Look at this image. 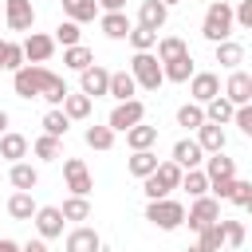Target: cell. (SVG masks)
I'll return each mask as SVG.
<instances>
[{
    "label": "cell",
    "instance_id": "cell-1",
    "mask_svg": "<svg viewBox=\"0 0 252 252\" xmlns=\"http://www.w3.org/2000/svg\"><path fill=\"white\" fill-rule=\"evenodd\" d=\"M232 28H236V20H232V4L228 0H213L209 8H205V20H201V35L217 47V43H224V39H232Z\"/></svg>",
    "mask_w": 252,
    "mask_h": 252
},
{
    "label": "cell",
    "instance_id": "cell-2",
    "mask_svg": "<svg viewBox=\"0 0 252 252\" xmlns=\"http://www.w3.org/2000/svg\"><path fill=\"white\" fill-rule=\"evenodd\" d=\"M51 75H55V71H47L43 63H24V67L12 75V91H16L20 98H28V102H32V98H39V94H43V87L51 83Z\"/></svg>",
    "mask_w": 252,
    "mask_h": 252
},
{
    "label": "cell",
    "instance_id": "cell-3",
    "mask_svg": "<svg viewBox=\"0 0 252 252\" xmlns=\"http://www.w3.org/2000/svg\"><path fill=\"white\" fill-rule=\"evenodd\" d=\"M130 75H134V83H138L142 91H158V87L165 83L161 59H158L154 51H134V59H130Z\"/></svg>",
    "mask_w": 252,
    "mask_h": 252
},
{
    "label": "cell",
    "instance_id": "cell-4",
    "mask_svg": "<svg viewBox=\"0 0 252 252\" xmlns=\"http://www.w3.org/2000/svg\"><path fill=\"white\" fill-rule=\"evenodd\" d=\"M146 220H150L154 228H161V232H173V228H181V224H185V205H181V201H173V197L150 201V205H146Z\"/></svg>",
    "mask_w": 252,
    "mask_h": 252
},
{
    "label": "cell",
    "instance_id": "cell-5",
    "mask_svg": "<svg viewBox=\"0 0 252 252\" xmlns=\"http://www.w3.org/2000/svg\"><path fill=\"white\" fill-rule=\"evenodd\" d=\"M138 122H146V102H142V98L118 102V106L110 110V118H106V126H110L114 134H126V130H130V126H138Z\"/></svg>",
    "mask_w": 252,
    "mask_h": 252
},
{
    "label": "cell",
    "instance_id": "cell-6",
    "mask_svg": "<svg viewBox=\"0 0 252 252\" xmlns=\"http://www.w3.org/2000/svg\"><path fill=\"white\" fill-rule=\"evenodd\" d=\"M220 220V201L217 197H197L193 205H189V213H185V224L193 228V232H205L209 224H217Z\"/></svg>",
    "mask_w": 252,
    "mask_h": 252
},
{
    "label": "cell",
    "instance_id": "cell-7",
    "mask_svg": "<svg viewBox=\"0 0 252 252\" xmlns=\"http://www.w3.org/2000/svg\"><path fill=\"white\" fill-rule=\"evenodd\" d=\"M35 232H39V240H55V236H63V213H59V205H39L35 209Z\"/></svg>",
    "mask_w": 252,
    "mask_h": 252
},
{
    "label": "cell",
    "instance_id": "cell-8",
    "mask_svg": "<svg viewBox=\"0 0 252 252\" xmlns=\"http://www.w3.org/2000/svg\"><path fill=\"white\" fill-rule=\"evenodd\" d=\"M4 20H8L12 32H28V35H32V28H35V8H32V0H4Z\"/></svg>",
    "mask_w": 252,
    "mask_h": 252
},
{
    "label": "cell",
    "instance_id": "cell-9",
    "mask_svg": "<svg viewBox=\"0 0 252 252\" xmlns=\"http://www.w3.org/2000/svg\"><path fill=\"white\" fill-rule=\"evenodd\" d=\"M79 91H83L87 98L106 94V91H110V71H106L102 63H91L87 71H79Z\"/></svg>",
    "mask_w": 252,
    "mask_h": 252
},
{
    "label": "cell",
    "instance_id": "cell-10",
    "mask_svg": "<svg viewBox=\"0 0 252 252\" xmlns=\"http://www.w3.org/2000/svg\"><path fill=\"white\" fill-rule=\"evenodd\" d=\"M63 177H67L71 197H87V193L94 189V181H91V173H87L83 158H67V161H63Z\"/></svg>",
    "mask_w": 252,
    "mask_h": 252
},
{
    "label": "cell",
    "instance_id": "cell-11",
    "mask_svg": "<svg viewBox=\"0 0 252 252\" xmlns=\"http://www.w3.org/2000/svg\"><path fill=\"white\" fill-rule=\"evenodd\" d=\"M189 94H193L197 106H205V102H213V98L220 94V79H217L213 71H197V75L189 79Z\"/></svg>",
    "mask_w": 252,
    "mask_h": 252
},
{
    "label": "cell",
    "instance_id": "cell-12",
    "mask_svg": "<svg viewBox=\"0 0 252 252\" xmlns=\"http://www.w3.org/2000/svg\"><path fill=\"white\" fill-rule=\"evenodd\" d=\"M169 161H177L181 169H201L205 165V150L197 146V138H181V142H173V158Z\"/></svg>",
    "mask_w": 252,
    "mask_h": 252
},
{
    "label": "cell",
    "instance_id": "cell-13",
    "mask_svg": "<svg viewBox=\"0 0 252 252\" xmlns=\"http://www.w3.org/2000/svg\"><path fill=\"white\" fill-rule=\"evenodd\" d=\"M51 55H55V39H51V35L32 32V35L24 39V59H28V63H47Z\"/></svg>",
    "mask_w": 252,
    "mask_h": 252
},
{
    "label": "cell",
    "instance_id": "cell-14",
    "mask_svg": "<svg viewBox=\"0 0 252 252\" xmlns=\"http://www.w3.org/2000/svg\"><path fill=\"white\" fill-rule=\"evenodd\" d=\"M224 98H228L232 106L252 102V75H248V71H232L228 83H224Z\"/></svg>",
    "mask_w": 252,
    "mask_h": 252
},
{
    "label": "cell",
    "instance_id": "cell-15",
    "mask_svg": "<svg viewBox=\"0 0 252 252\" xmlns=\"http://www.w3.org/2000/svg\"><path fill=\"white\" fill-rule=\"evenodd\" d=\"M98 248H102V236H98L94 228L79 224V228L67 232V252H98Z\"/></svg>",
    "mask_w": 252,
    "mask_h": 252
},
{
    "label": "cell",
    "instance_id": "cell-16",
    "mask_svg": "<svg viewBox=\"0 0 252 252\" xmlns=\"http://www.w3.org/2000/svg\"><path fill=\"white\" fill-rule=\"evenodd\" d=\"M169 20V8L161 4V0H142V8H138V24L142 28H150V32H161V24Z\"/></svg>",
    "mask_w": 252,
    "mask_h": 252
},
{
    "label": "cell",
    "instance_id": "cell-17",
    "mask_svg": "<svg viewBox=\"0 0 252 252\" xmlns=\"http://www.w3.org/2000/svg\"><path fill=\"white\" fill-rule=\"evenodd\" d=\"M98 28H102L106 39H126L134 24L126 20V12H102V16H98Z\"/></svg>",
    "mask_w": 252,
    "mask_h": 252
},
{
    "label": "cell",
    "instance_id": "cell-18",
    "mask_svg": "<svg viewBox=\"0 0 252 252\" xmlns=\"http://www.w3.org/2000/svg\"><path fill=\"white\" fill-rule=\"evenodd\" d=\"M201 169H205V177H209V181H224V177H236V161H232V158H224V150H220V154H209Z\"/></svg>",
    "mask_w": 252,
    "mask_h": 252
},
{
    "label": "cell",
    "instance_id": "cell-19",
    "mask_svg": "<svg viewBox=\"0 0 252 252\" xmlns=\"http://www.w3.org/2000/svg\"><path fill=\"white\" fill-rule=\"evenodd\" d=\"M8 181H12L20 193H32V189L39 185V169H35L32 161H16V165L8 169Z\"/></svg>",
    "mask_w": 252,
    "mask_h": 252
},
{
    "label": "cell",
    "instance_id": "cell-20",
    "mask_svg": "<svg viewBox=\"0 0 252 252\" xmlns=\"http://www.w3.org/2000/svg\"><path fill=\"white\" fill-rule=\"evenodd\" d=\"M161 71H165V83H189L197 71H193V55L185 51V55H177V59H169V63H161Z\"/></svg>",
    "mask_w": 252,
    "mask_h": 252
},
{
    "label": "cell",
    "instance_id": "cell-21",
    "mask_svg": "<svg viewBox=\"0 0 252 252\" xmlns=\"http://www.w3.org/2000/svg\"><path fill=\"white\" fill-rule=\"evenodd\" d=\"M110 98H118V102H130L134 94H138V83H134V75L130 71H110V91H106Z\"/></svg>",
    "mask_w": 252,
    "mask_h": 252
},
{
    "label": "cell",
    "instance_id": "cell-22",
    "mask_svg": "<svg viewBox=\"0 0 252 252\" xmlns=\"http://www.w3.org/2000/svg\"><path fill=\"white\" fill-rule=\"evenodd\" d=\"M154 142H158V126L138 122V126L126 130V146H130V154H138V150H154Z\"/></svg>",
    "mask_w": 252,
    "mask_h": 252
},
{
    "label": "cell",
    "instance_id": "cell-23",
    "mask_svg": "<svg viewBox=\"0 0 252 252\" xmlns=\"http://www.w3.org/2000/svg\"><path fill=\"white\" fill-rule=\"evenodd\" d=\"M197 146H201L205 154H220V150H224V126L205 122V126L197 130Z\"/></svg>",
    "mask_w": 252,
    "mask_h": 252
},
{
    "label": "cell",
    "instance_id": "cell-24",
    "mask_svg": "<svg viewBox=\"0 0 252 252\" xmlns=\"http://www.w3.org/2000/svg\"><path fill=\"white\" fill-rule=\"evenodd\" d=\"M24 154H28V138H24V134H12V130L0 134V158H4V161L16 165V161H24Z\"/></svg>",
    "mask_w": 252,
    "mask_h": 252
},
{
    "label": "cell",
    "instance_id": "cell-25",
    "mask_svg": "<svg viewBox=\"0 0 252 252\" xmlns=\"http://www.w3.org/2000/svg\"><path fill=\"white\" fill-rule=\"evenodd\" d=\"M35 209H39V205H35L32 193H20V189H16V193L8 197V217H12V220H32Z\"/></svg>",
    "mask_w": 252,
    "mask_h": 252
},
{
    "label": "cell",
    "instance_id": "cell-26",
    "mask_svg": "<svg viewBox=\"0 0 252 252\" xmlns=\"http://www.w3.org/2000/svg\"><path fill=\"white\" fill-rule=\"evenodd\" d=\"M63 16L75 24H91L98 16V0H63Z\"/></svg>",
    "mask_w": 252,
    "mask_h": 252
},
{
    "label": "cell",
    "instance_id": "cell-27",
    "mask_svg": "<svg viewBox=\"0 0 252 252\" xmlns=\"http://www.w3.org/2000/svg\"><path fill=\"white\" fill-rule=\"evenodd\" d=\"M217 63H220V67H228V71H240V63H244V47H240L236 39L217 43Z\"/></svg>",
    "mask_w": 252,
    "mask_h": 252
},
{
    "label": "cell",
    "instance_id": "cell-28",
    "mask_svg": "<svg viewBox=\"0 0 252 252\" xmlns=\"http://www.w3.org/2000/svg\"><path fill=\"white\" fill-rule=\"evenodd\" d=\"M232 114H236V106H232L224 94H217L213 102H205V122H217V126H224V122H232Z\"/></svg>",
    "mask_w": 252,
    "mask_h": 252
},
{
    "label": "cell",
    "instance_id": "cell-29",
    "mask_svg": "<svg viewBox=\"0 0 252 252\" xmlns=\"http://www.w3.org/2000/svg\"><path fill=\"white\" fill-rule=\"evenodd\" d=\"M67 130H71V118L63 114V106H51L43 114V134L47 138H67Z\"/></svg>",
    "mask_w": 252,
    "mask_h": 252
},
{
    "label": "cell",
    "instance_id": "cell-30",
    "mask_svg": "<svg viewBox=\"0 0 252 252\" xmlns=\"http://www.w3.org/2000/svg\"><path fill=\"white\" fill-rule=\"evenodd\" d=\"M91 63H94V51H91V47H83V43L63 47V67H71V71H87Z\"/></svg>",
    "mask_w": 252,
    "mask_h": 252
},
{
    "label": "cell",
    "instance_id": "cell-31",
    "mask_svg": "<svg viewBox=\"0 0 252 252\" xmlns=\"http://www.w3.org/2000/svg\"><path fill=\"white\" fill-rule=\"evenodd\" d=\"M126 169H130L134 177H150V173L158 169V154H154V150H138V154H130Z\"/></svg>",
    "mask_w": 252,
    "mask_h": 252
},
{
    "label": "cell",
    "instance_id": "cell-32",
    "mask_svg": "<svg viewBox=\"0 0 252 252\" xmlns=\"http://www.w3.org/2000/svg\"><path fill=\"white\" fill-rule=\"evenodd\" d=\"M154 177L173 193V189H181V177H185V169L177 165V161H158V169H154Z\"/></svg>",
    "mask_w": 252,
    "mask_h": 252
},
{
    "label": "cell",
    "instance_id": "cell-33",
    "mask_svg": "<svg viewBox=\"0 0 252 252\" xmlns=\"http://www.w3.org/2000/svg\"><path fill=\"white\" fill-rule=\"evenodd\" d=\"M181 189H185L193 201H197V197H209V177H205V169H185Z\"/></svg>",
    "mask_w": 252,
    "mask_h": 252
},
{
    "label": "cell",
    "instance_id": "cell-34",
    "mask_svg": "<svg viewBox=\"0 0 252 252\" xmlns=\"http://www.w3.org/2000/svg\"><path fill=\"white\" fill-rule=\"evenodd\" d=\"M126 39H130V47H134V51H154L161 35H158V32H150V28H142V24H134Z\"/></svg>",
    "mask_w": 252,
    "mask_h": 252
},
{
    "label": "cell",
    "instance_id": "cell-35",
    "mask_svg": "<svg viewBox=\"0 0 252 252\" xmlns=\"http://www.w3.org/2000/svg\"><path fill=\"white\" fill-rule=\"evenodd\" d=\"M63 114H67L71 122H79V118H87V114H91V98H87L83 91H79V94L71 91V94L63 98Z\"/></svg>",
    "mask_w": 252,
    "mask_h": 252
},
{
    "label": "cell",
    "instance_id": "cell-36",
    "mask_svg": "<svg viewBox=\"0 0 252 252\" xmlns=\"http://www.w3.org/2000/svg\"><path fill=\"white\" fill-rule=\"evenodd\" d=\"M83 142H87L91 150H102V154H106V150L114 146V130H110V126H87Z\"/></svg>",
    "mask_w": 252,
    "mask_h": 252
},
{
    "label": "cell",
    "instance_id": "cell-37",
    "mask_svg": "<svg viewBox=\"0 0 252 252\" xmlns=\"http://www.w3.org/2000/svg\"><path fill=\"white\" fill-rule=\"evenodd\" d=\"M59 213H63V220H91V201L87 197H67L59 205Z\"/></svg>",
    "mask_w": 252,
    "mask_h": 252
},
{
    "label": "cell",
    "instance_id": "cell-38",
    "mask_svg": "<svg viewBox=\"0 0 252 252\" xmlns=\"http://www.w3.org/2000/svg\"><path fill=\"white\" fill-rule=\"evenodd\" d=\"M189 47H185V39L181 35H161L158 39V59L161 63H169V59H177V55H185Z\"/></svg>",
    "mask_w": 252,
    "mask_h": 252
},
{
    "label": "cell",
    "instance_id": "cell-39",
    "mask_svg": "<svg viewBox=\"0 0 252 252\" xmlns=\"http://www.w3.org/2000/svg\"><path fill=\"white\" fill-rule=\"evenodd\" d=\"M177 126H185V130H201V126H205V106L185 102V106L177 110Z\"/></svg>",
    "mask_w": 252,
    "mask_h": 252
},
{
    "label": "cell",
    "instance_id": "cell-40",
    "mask_svg": "<svg viewBox=\"0 0 252 252\" xmlns=\"http://www.w3.org/2000/svg\"><path fill=\"white\" fill-rule=\"evenodd\" d=\"M220 244H224V236H220V220L209 224L205 232H197V252H220Z\"/></svg>",
    "mask_w": 252,
    "mask_h": 252
},
{
    "label": "cell",
    "instance_id": "cell-41",
    "mask_svg": "<svg viewBox=\"0 0 252 252\" xmlns=\"http://www.w3.org/2000/svg\"><path fill=\"white\" fill-rule=\"evenodd\" d=\"M220 236H224V244H228L232 252H240V244H244V224H240V220H224V217H220Z\"/></svg>",
    "mask_w": 252,
    "mask_h": 252
},
{
    "label": "cell",
    "instance_id": "cell-42",
    "mask_svg": "<svg viewBox=\"0 0 252 252\" xmlns=\"http://www.w3.org/2000/svg\"><path fill=\"white\" fill-rule=\"evenodd\" d=\"M67 94H71V91H67V83H63L59 75H51V83L43 87V94H39V98H43V102H51V106H63V98H67Z\"/></svg>",
    "mask_w": 252,
    "mask_h": 252
},
{
    "label": "cell",
    "instance_id": "cell-43",
    "mask_svg": "<svg viewBox=\"0 0 252 252\" xmlns=\"http://www.w3.org/2000/svg\"><path fill=\"white\" fill-rule=\"evenodd\" d=\"M79 35H83V32H79V24H75V20H63V24L55 28V35H51V39H55V43H63V47H75V43H79Z\"/></svg>",
    "mask_w": 252,
    "mask_h": 252
},
{
    "label": "cell",
    "instance_id": "cell-44",
    "mask_svg": "<svg viewBox=\"0 0 252 252\" xmlns=\"http://www.w3.org/2000/svg\"><path fill=\"white\" fill-rule=\"evenodd\" d=\"M32 150H35V158H39V161H55V158H59V138H47V134H39Z\"/></svg>",
    "mask_w": 252,
    "mask_h": 252
},
{
    "label": "cell",
    "instance_id": "cell-45",
    "mask_svg": "<svg viewBox=\"0 0 252 252\" xmlns=\"http://www.w3.org/2000/svg\"><path fill=\"white\" fill-rule=\"evenodd\" d=\"M248 197H252V181H240V177H236V181H232V197H228V201L244 209V205H248Z\"/></svg>",
    "mask_w": 252,
    "mask_h": 252
},
{
    "label": "cell",
    "instance_id": "cell-46",
    "mask_svg": "<svg viewBox=\"0 0 252 252\" xmlns=\"http://www.w3.org/2000/svg\"><path fill=\"white\" fill-rule=\"evenodd\" d=\"M232 122L240 126V134H248V138H252V102H244V106H236V114H232Z\"/></svg>",
    "mask_w": 252,
    "mask_h": 252
},
{
    "label": "cell",
    "instance_id": "cell-47",
    "mask_svg": "<svg viewBox=\"0 0 252 252\" xmlns=\"http://www.w3.org/2000/svg\"><path fill=\"white\" fill-rule=\"evenodd\" d=\"M232 20H236L244 32H252V0H240V4L232 8Z\"/></svg>",
    "mask_w": 252,
    "mask_h": 252
},
{
    "label": "cell",
    "instance_id": "cell-48",
    "mask_svg": "<svg viewBox=\"0 0 252 252\" xmlns=\"http://www.w3.org/2000/svg\"><path fill=\"white\" fill-rule=\"evenodd\" d=\"M24 67V43H8V63H4V71H20Z\"/></svg>",
    "mask_w": 252,
    "mask_h": 252
},
{
    "label": "cell",
    "instance_id": "cell-49",
    "mask_svg": "<svg viewBox=\"0 0 252 252\" xmlns=\"http://www.w3.org/2000/svg\"><path fill=\"white\" fill-rule=\"evenodd\" d=\"M98 8H102V12H122L126 0H98Z\"/></svg>",
    "mask_w": 252,
    "mask_h": 252
},
{
    "label": "cell",
    "instance_id": "cell-50",
    "mask_svg": "<svg viewBox=\"0 0 252 252\" xmlns=\"http://www.w3.org/2000/svg\"><path fill=\"white\" fill-rule=\"evenodd\" d=\"M20 252H47V244L43 240H28V244H20Z\"/></svg>",
    "mask_w": 252,
    "mask_h": 252
},
{
    "label": "cell",
    "instance_id": "cell-51",
    "mask_svg": "<svg viewBox=\"0 0 252 252\" xmlns=\"http://www.w3.org/2000/svg\"><path fill=\"white\" fill-rule=\"evenodd\" d=\"M0 252H20V244H16V240H8V236H0Z\"/></svg>",
    "mask_w": 252,
    "mask_h": 252
},
{
    "label": "cell",
    "instance_id": "cell-52",
    "mask_svg": "<svg viewBox=\"0 0 252 252\" xmlns=\"http://www.w3.org/2000/svg\"><path fill=\"white\" fill-rule=\"evenodd\" d=\"M4 63H8V39H0V71H4Z\"/></svg>",
    "mask_w": 252,
    "mask_h": 252
},
{
    "label": "cell",
    "instance_id": "cell-53",
    "mask_svg": "<svg viewBox=\"0 0 252 252\" xmlns=\"http://www.w3.org/2000/svg\"><path fill=\"white\" fill-rule=\"evenodd\" d=\"M0 134H8V110H0Z\"/></svg>",
    "mask_w": 252,
    "mask_h": 252
},
{
    "label": "cell",
    "instance_id": "cell-54",
    "mask_svg": "<svg viewBox=\"0 0 252 252\" xmlns=\"http://www.w3.org/2000/svg\"><path fill=\"white\" fill-rule=\"evenodd\" d=\"M161 4H165V8H173V4H181V0H161Z\"/></svg>",
    "mask_w": 252,
    "mask_h": 252
},
{
    "label": "cell",
    "instance_id": "cell-55",
    "mask_svg": "<svg viewBox=\"0 0 252 252\" xmlns=\"http://www.w3.org/2000/svg\"><path fill=\"white\" fill-rule=\"evenodd\" d=\"M244 209H248V213H252V197H248V205H244Z\"/></svg>",
    "mask_w": 252,
    "mask_h": 252
},
{
    "label": "cell",
    "instance_id": "cell-56",
    "mask_svg": "<svg viewBox=\"0 0 252 252\" xmlns=\"http://www.w3.org/2000/svg\"><path fill=\"white\" fill-rule=\"evenodd\" d=\"M185 252H197V244H193V248H185Z\"/></svg>",
    "mask_w": 252,
    "mask_h": 252
},
{
    "label": "cell",
    "instance_id": "cell-57",
    "mask_svg": "<svg viewBox=\"0 0 252 252\" xmlns=\"http://www.w3.org/2000/svg\"><path fill=\"white\" fill-rule=\"evenodd\" d=\"M0 4H4V0H0Z\"/></svg>",
    "mask_w": 252,
    "mask_h": 252
}]
</instances>
